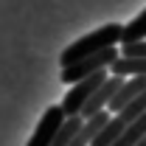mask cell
<instances>
[{"mask_svg":"<svg viewBox=\"0 0 146 146\" xmlns=\"http://www.w3.org/2000/svg\"><path fill=\"white\" fill-rule=\"evenodd\" d=\"M121 36H124V25H121V23H107V25L96 28L93 34L70 42V45L62 51V56H59V65H62V68H70V65H76V62L87 59V56L110 51V48L121 45Z\"/></svg>","mask_w":146,"mask_h":146,"instance_id":"cell-1","label":"cell"},{"mask_svg":"<svg viewBox=\"0 0 146 146\" xmlns=\"http://www.w3.org/2000/svg\"><path fill=\"white\" fill-rule=\"evenodd\" d=\"M121 56V48H110V51H101V54L96 56H87V59H82V62H76L70 68H62V84H79V82H84V79H90L96 73L101 70H110V65L115 62Z\"/></svg>","mask_w":146,"mask_h":146,"instance_id":"cell-2","label":"cell"},{"mask_svg":"<svg viewBox=\"0 0 146 146\" xmlns=\"http://www.w3.org/2000/svg\"><path fill=\"white\" fill-rule=\"evenodd\" d=\"M107 79H110V70H101V73H96V76H90V79H84V82H79V84H73L70 90L65 93V101L59 104V107L65 110V115L68 118H79L84 112V107H87V101L96 96V90Z\"/></svg>","mask_w":146,"mask_h":146,"instance_id":"cell-3","label":"cell"},{"mask_svg":"<svg viewBox=\"0 0 146 146\" xmlns=\"http://www.w3.org/2000/svg\"><path fill=\"white\" fill-rule=\"evenodd\" d=\"M65 121H68V115H65L62 107H48L45 112H42V121L36 124L31 141H28L25 146H54L59 129L65 127Z\"/></svg>","mask_w":146,"mask_h":146,"instance_id":"cell-4","label":"cell"},{"mask_svg":"<svg viewBox=\"0 0 146 146\" xmlns=\"http://www.w3.org/2000/svg\"><path fill=\"white\" fill-rule=\"evenodd\" d=\"M110 76H121V79L146 76V59H135V56H118V59L110 65Z\"/></svg>","mask_w":146,"mask_h":146,"instance_id":"cell-5","label":"cell"},{"mask_svg":"<svg viewBox=\"0 0 146 146\" xmlns=\"http://www.w3.org/2000/svg\"><path fill=\"white\" fill-rule=\"evenodd\" d=\"M143 39H146V9L135 20H129L127 25H124L121 45H135V42H143Z\"/></svg>","mask_w":146,"mask_h":146,"instance_id":"cell-6","label":"cell"},{"mask_svg":"<svg viewBox=\"0 0 146 146\" xmlns=\"http://www.w3.org/2000/svg\"><path fill=\"white\" fill-rule=\"evenodd\" d=\"M82 124H84V118H82V115H79V118H68V121H65V127L59 129L54 146H73V141H76V135H79Z\"/></svg>","mask_w":146,"mask_h":146,"instance_id":"cell-7","label":"cell"},{"mask_svg":"<svg viewBox=\"0 0 146 146\" xmlns=\"http://www.w3.org/2000/svg\"><path fill=\"white\" fill-rule=\"evenodd\" d=\"M121 56H135V59H146V39L135 42V45H121Z\"/></svg>","mask_w":146,"mask_h":146,"instance_id":"cell-8","label":"cell"}]
</instances>
